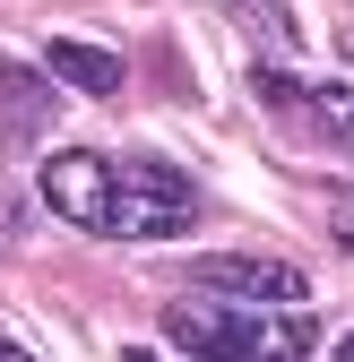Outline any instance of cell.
<instances>
[{"mask_svg":"<svg viewBox=\"0 0 354 362\" xmlns=\"http://www.w3.org/2000/svg\"><path fill=\"white\" fill-rule=\"evenodd\" d=\"M190 224H199V181L182 164L130 156L113 173V224H104L113 242H173V233H190Z\"/></svg>","mask_w":354,"mask_h":362,"instance_id":"cell-2","label":"cell"},{"mask_svg":"<svg viewBox=\"0 0 354 362\" xmlns=\"http://www.w3.org/2000/svg\"><path fill=\"white\" fill-rule=\"evenodd\" d=\"M113 156L96 147H61L52 164H43V207H52L61 224H78V233H104L113 224Z\"/></svg>","mask_w":354,"mask_h":362,"instance_id":"cell-3","label":"cell"},{"mask_svg":"<svg viewBox=\"0 0 354 362\" xmlns=\"http://www.w3.org/2000/svg\"><path fill=\"white\" fill-rule=\"evenodd\" d=\"M0 362H35V354H26V345H18V337H0Z\"/></svg>","mask_w":354,"mask_h":362,"instance_id":"cell-9","label":"cell"},{"mask_svg":"<svg viewBox=\"0 0 354 362\" xmlns=\"http://www.w3.org/2000/svg\"><path fill=\"white\" fill-rule=\"evenodd\" d=\"M43 69H52V86H78V95H113L121 86V52H104L86 35H52L43 43Z\"/></svg>","mask_w":354,"mask_h":362,"instance_id":"cell-6","label":"cell"},{"mask_svg":"<svg viewBox=\"0 0 354 362\" xmlns=\"http://www.w3.org/2000/svg\"><path fill=\"white\" fill-rule=\"evenodd\" d=\"M337 362H354V337H346V345H337Z\"/></svg>","mask_w":354,"mask_h":362,"instance_id":"cell-10","label":"cell"},{"mask_svg":"<svg viewBox=\"0 0 354 362\" xmlns=\"http://www.w3.org/2000/svg\"><path fill=\"white\" fill-rule=\"evenodd\" d=\"M164 345L190 362H302L320 354V320L312 310H259V302H173L164 310Z\"/></svg>","mask_w":354,"mask_h":362,"instance_id":"cell-1","label":"cell"},{"mask_svg":"<svg viewBox=\"0 0 354 362\" xmlns=\"http://www.w3.org/2000/svg\"><path fill=\"white\" fill-rule=\"evenodd\" d=\"M259 104L268 112H302L320 129V139H337L346 156H354V86H337V78H285V69H259Z\"/></svg>","mask_w":354,"mask_h":362,"instance_id":"cell-5","label":"cell"},{"mask_svg":"<svg viewBox=\"0 0 354 362\" xmlns=\"http://www.w3.org/2000/svg\"><path fill=\"white\" fill-rule=\"evenodd\" d=\"M43 129H52V86L26 78L18 61H0V139L26 147V139H43Z\"/></svg>","mask_w":354,"mask_h":362,"instance_id":"cell-7","label":"cell"},{"mask_svg":"<svg viewBox=\"0 0 354 362\" xmlns=\"http://www.w3.org/2000/svg\"><path fill=\"white\" fill-rule=\"evenodd\" d=\"M199 285L216 302H259V310H302V293H312V276H302L294 259H268V250H225L199 267Z\"/></svg>","mask_w":354,"mask_h":362,"instance_id":"cell-4","label":"cell"},{"mask_svg":"<svg viewBox=\"0 0 354 362\" xmlns=\"http://www.w3.org/2000/svg\"><path fill=\"white\" fill-rule=\"evenodd\" d=\"M225 9H234V18H242L259 43H268V52H294V43H302V35H294V9H285V0H225Z\"/></svg>","mask_w":354,"mask_h":362,"instance_id":"cell-8","label":"cell"}]
</instances>
